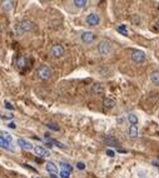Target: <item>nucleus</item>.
<instances>
[{
  "mask_svg": "<svg viewBox=\"0 0 159 178\" xmlns=\"http://www.w3.org/2000/svg\"><path fill=\"white\" fill-rule=\"evenodd\" d=\"M15 29L18 34H25V33H31L33 30H35V24L29 20V19H23L20 20L16 25H15Z\"/></svg>",
  "mask_w": 159,
  "mask_h": 178,
  "instance_id": "1",
  "label": "nucleus"
},
{
  "mask_svg": "<svg viewBox=\"0 0 159 178\" xmlns=\"http://www.w3.org/2000/svg\"><path fill=\"white\" fill-rule=\"evenodd\" d=\"M97 50H98L99 55H102V56H109L113 53V45H112V43L109 40L104 39V40H102V42L98 43Z\"/></svg>",
  "mask_w": 159,
  "mask_h": 178,
  "instance_id": "2",
  "label": "nucleus"
},
{
  "mask_svg": "<svg viewBox=\"0 0 159 178\" xmlns=\"http://www.w3.org/2000/svg\"><path fill=\"white\" fill-rule=\"evenodd\" d=\"M37 75L42 80H49L53 75V72L48 65H40L37 68Z\"/></svg>",
  "mask_w": 159,
  "mask_h": 178,
  "instance_id": "3",
  "label": "nucleus"
},
{
  "mask_svg": "<svg viewBox=\"0 0 159 178\" xmlns=\"http://www.w3.org/2000/svg\"><path fill=\"white\" fill-rule=\"evenodd\" d=\"M130 59L133 60V63L140 65V64L145 63V60H147V55H145V53L142 51V50H133L132 54H130Z\"/></svg>",
  "mask_w": 159,
  "mask_h": 178,
  "instance_id": "4",
  "label": "nucleus"
},
{
  "mask_svg": "<svg viewBox=\"0 0 159 178\" xmlns=\"http://www.w3.org/2000/svg\"><path fill=\"white\" fill-rule=\"evenodd\" d=\"M64 53H65V49H64V47L60 45V44L51 45V48L49 50V54L51 56H54V58H61L63 55H64Z\"/></svg>",
  "mask_w": 159,
  "mask_h": 178,
  "instance_id": "5",
  "label": "nucleus"
},
{
  "mask_svg": "<svg viewBox=\"0 0 159 178\" xmlns=\"http://www.w3.org/2000/svg\"><path fill=\"white\" fill-rule=\"evenodd\" d=\"M85 21L90 26H98L100 24V16L97 13H89L85 18Z\"/></svg>",
  "mask_w": 159,
  "mask_h": 178,
  "instance_id": "6",
  "label": "nucleus"
},
{
  "mask_svg": "<svg viewBox=\"0 0 159 178\" xmlns=\"http://www.w3.org/2000/svg\"><path fill=\"white\" fill-rule=\"evenodd\" d=\"M95 39H97V35L93 32H83L80 35V40L84 44H91L93 42H95Z\"/></svg>",
  "mask_w": 159,
  "mask_h": 178,
  "instance_id": "7",
  "label": "nucleus"
},
{
  "mask_svg": "<svg viewBox=\"0 0 159 178\" xmlns=\"http://www.w3.org/2000/svg\"><path fill=\"white\" fill-rule=\"evenodd\" d=\"M33 151H34L35 154L39 156V157H43V158L50 157V151L48 149V148L43 147V145H34V149H33Z\"/></svg>",
  "mask_w": 159,
  "mask_h": 178,
  "instance_id": "8",
  "label": "nucleus"
},
{
  "mask_svg": "<svg viewBox=\"0 0 159 178\" xmlns=\"http://www.w3.org/2000/svg\"><path fill=\"white\" fill-rule=\"evenodd\" d=\"M16 143H18V145L21 148V149H25V151H31V149H34L33 144H31L29 140L24 139V138H18Z\"/></svg>",
  "mask_w": 159,
  "mask_h": 178,
  "instance_id": "9",
  "label": "nucleus"
},
{
  "mask_svg": "<svg viewBox=\"0 0 159 178\" xmlns=\"http://www.w3.org/2000/svg\"><path fill=\"white\" fill-rule=\"evenodd\" d=\"M28 65V59H26V56L25 55H20V56H18L16 59H15V67L18 68V69H24L25 67Z\"/></svg>",
  "mask_w": 159,
  "mask_h": 178,
  "instance_id": "10",
  "label": "nucleus"
},
{
  "mask_svg": "<svg viewBox=\"0 0 159 178\" xmlns=\"http://www.w3.org/2000/svg\"><path fill=\"white\" fill-rule=\"evenodd\" d=\"M91 93H93L94 96H97V97L104 94V87H103L102 84H99V83L94 84V85L91 87Z\"/></svg>",
  "mask_w": 159,
  "mask_h": 178,
  "instance_id": "11",
  "label": "nucleus"
},
{
  "mask_svg": "<svg viewBox=\"0 0 159 178\" xmlns=\"http://www.w3.org/2000/svg\"><path fill=\"white\" fill-rule=\"evenodd\" d=\"M138 134H139V131H138V127H137V126H130V127L128 128V136H129V138L137 139V138H138Z\"/></svg>",
  "mask_w": 159,
  "mask_h": 178,
  "instance_id": "12",
  "label": "nucleus"
},
{
  "mask_svg": "<svg viewBox=\"0 0 159 178\" xmlns=\"http://www.w3.org/2000/svg\"><path fill=\"white\" fill-rule=\"evenodd\" d=\"M45 169H46L50 174H56V173H58V166H56L54 162H46Z\"/></svg>",
  "mask_w": 159,
  "mask_h": 178,
  "instance_id": "13",
  "label": "nucleus"
},
{
  "mask_svg": "<svg viewBox=\"0 0 159 178\" xmlns=\"http://www.w3.org/2000/svg\"><path fill=\"white\" fill-rule=\"evenodd\" d=\"M103 107L105 109H113L115 107V100L112 98H104L103 99Z\"/></svg>",
  "mask_w": 159,
  "mask_h": 178,
  "instance_id": "14",
  "label": "nucleus"
},
{
  "mask_svg": "<svg viewBox=\"0 0 159 178\" xmlns=\"http://www.w3.org/2000/svg\"><path fill=\"white\" fill-rule=\"evenodd\" d=\"M2 4V8H3V10H5V11H10L13 8H14V2H11V0H5V2H2L0 3Z\"/></svg>",
  "mask_w": 159,
  "mask_h": 178,
  "instance_id": "15",
  "label": "nucleus"
},
{
  "mask_svg": "<svg viewBox=\"0 0 159 178\" xmlns=\"http://www.w3.org/2000/svg\"><path fill=\"white\" fill-rule=\"evenodd\" d=\"M73 5L75 8H78V9H84L88 5V2H86V0H74Z\"/></svg>",
  "mask_w": 159,
  "mask_h": 178,
  "instance_id": "16",
  "label": "nucleus"
},
{
  "mask_svg": "<svg viewBox=\"0 0 159 178\" xmlns=\"http://www.w3.org/2000/svg\"><path fill=\"white\" fill-rule=\"evenodd\" d=\"M10 145H11V143H9V142L0 138V148H3V149H5V151H13Z\"/></svg>",
  "mask_w": 159,
  "mask_h": 178,
  "instance_id": "17",
  "label": "nucleus"
},
{
  "mask_svg": "<svg viewBox=\"0 0 159 178\" xmlns=\"http://www.w3.org/2000/svg\"><path fill=\"white\" fill-rule=\"evenodd\" d=\"M128 122L130 123V126H137L138 124V117L133 113L128 114Z\"/></svg>",
  "mask_w": 159,
  "mask_h": 178,
  "instance_id": "18",
  "label": "nucleus"
},
{
  "mask_svg": "<svg viewBox=\"0 0 159 178\" xmlns=\"http://www.w3.org/2000/svg\"><path fill=\"white\" fill-rule=\"evenodd\" d=\"M150 80L154 84H159V70H154L150 73Z\"/></svg>",
  "mask_w": 159,
  "mask_h": 178,
  "instance_id": "19",
  "label": "nucleus"
},
{
  "mask_svg": "<svg viewBox=\"0 0 159 178\" xmlns=\"http://www.w3.org/2000/svg\"><path fill=\"white\" fill-rule=\"evenodd\" d=\"M105 143H108L109 145H115V147H119V142L115 139V138H113V137H105Z\"/></svg>",
  "mask_w": 159,
  "mask_h": 178,
  "instance_id": "20",
  "label": "nucleus"
},
{
  "mask_svg": "<svg viewBox=\"0 0 159 178\" xmlns=\"http://www.w3.org/2000/svg\"><path fill=\"white\" fill-rule=\"evenodd\" d=\"M0 138L2 139H4V140H7V142H9V143H11V139H13V137L8 133V132H0Z\"/></svg>",
  "mask_w": 159,
  "mask_h": 178,
  "instance_id": "21",
  "label": "nucleus"
},
{
  "mask_svg": "<svg viewBox=\"0 0 159 178\" xmlns=\"http://www.w3.org/2000/svg\"><path fill=\"white\" fill-rule=\"evenodd\" d=\"M60 166H61V169H63V171H67V172H69V173L73 171V166L69 164V163H67V162H61Z\"/></svg>",
  "mask_w": 159,
  "mask_h": 178,
  "instance_id": "22",
  "label": "nucleus"
},
{
  "mask_svg": "<svg viewBox=\"0 0 159 178\" xmlns=\"http://www.w3.org/2000/svg\"><path fill=\"white\" fill-rule=\"evenodd\" d=\"M117 30H118L119 33H121L123 35H128V34H129V32H128V28H126L125 25H119V26L117 28Z\"/></svg>",
  "mask_w": 159,
  "mask_h": 178,
  "instance_id": "23",
  "label": "nucleus"
},
{
  "mask_svg": "<svg viewBox=\"0 0 159 178\" xmlns=\"http://www.w3.org/2000/svg\"><path fill=\"white\" fill-rule=\"evenodd\" d=\"M46 126H48V128H50V129H53V131H56V132L60 131V127H59L56 123H51V122H50V123H48Z\"/></svg>",
  "mask_w": 159,
  "mask_h": 178,
  "instance_id": "24",
  "label": "nucleus"
},
{
  "mask_svg": "<svg viewBox=\"0 0 159 178\" xmlns=\"http://www.w3.org/2000/svg\"><path fill=\"white\" fill-rule=\"evenodd\" d=\"M51 144H55L56 147H59V148H65V145L64 144H63V143H60V142H58V140H55V139H50L49 140Z\"/></svg>",
  "mask_w": 159,
  "mask_h": 178,
  "instance_id": "25",
  "label": "nucleus"
},
{
  "mask_svg": "<svg viewBox=\"0 0 159 178\" xmlns=\"http://www.w3.org/2000/svg\"><path fill=\"white\" fill-rule=\"evenodd\" d=\"M60 178H70V173L67 172V171H63V169H61V172H60Z\"/></svg>",
  "mask_w": 159,
  "mask_h": 178,
  "instance_id": "26",
  "label": "nucleus"
},
{
  "mask_svg": "<svg viewBox=\"0 0 159 178\" xmlns=\"http://www.w3.org/2000/svg\"><path fill=\"white\" fill-rule=\"evenodd\" d=\"M4 104H5V108H7V109H9V110H13V109H14V105H13L11 103H9L8 100H5Z\"/></svg>",
  "mask_w": 159,
  "mask_h": 178,
  "instance_id": "27",
  "label": "nucleus"
},
{
  "mask_svg": "<svg viewBox=\"0 0 159 178\" xmlns=\"http://www.w3.org/2000/svg\"><path fill=\"white\" fill-rule=\"evenodd\" d=\"M77 168H78V169H80V171L85 169V163H83V162H78V163H77Z\"/></svg>",
  "mask_w": 159,
  "mask_h": 178,
  "instance_id": "28",
  "label": "nucleus"
},
{
  "mask_svg": "<svg viewBox=\"0 0 159 178\" xmlns=\"http://www.w3.org/2000/svg\"><path fill=\"white\" fill-rule=\"evenodd\" d=\"M107 154H108L109 157H114V156H115L114 151H112V149H107Z\"/></svg>",
  "mask_w": 159,
  "mask_h": 178,
  "instance_id": "29",
  "label": "nucleus"
},
{
  "mask_svg": "<svg viewBox=\"0 0 159 178\" xmlns=\"http://www.w3.org/2000/svg\"><path fill=\"white\" fill-rule=\"evenodd\" d=\"M8 127H9V128H13V129H15V128H16V124H15L14 122H11V123H9V124H8Z\"/></svg>",
  "mask_w": 159,
  "mask_h": 178,
  "instance_id": "30",
  "label": "nucleus"
},
{
  "mask_svg": "<svg viewBox=\"0 0 159 178\" xmlns=\"http://www.w3.org/2000/svg\"><path fill=\"white\" fill-rule=\"evenodd\" d=\"M50 177H51V178H59L56 174H50Z\"/></svg>",
  "mask_w": 159,
  "mask_h": 178,
  "instance_id": "31",
  "label": "nucleus"
},
{
  "mask_svg": "<svg viewBox=\"0 0 159 178\" xmlns=\"http://www.w3.org/2000/svg\"><path fill=\"white\" fill-rule=\"evenodd\" d=\"M155 26H157V28H158V29H159V19H158V20H157V23H155Z\"/></svg>",
  "mask_w": 159,
  "mask_h": 178,
  "instance_id": "32",
  "label": "nucleus"
},
{
  "mask_svg": "<svg viewBox=\"0 0 159 178\" xmlns=\"http://www.w3.org/2000/svg\"><path fill=\"white\" fill-rule=\"evenodd\" d=\"M3 32V26H2V23H0V33Z\"/></svg>",
  "mask_w": 159,
  "mask_h": 178,
  "instance_id": "33",
  "label": "nucleus"
}]
</instances>
